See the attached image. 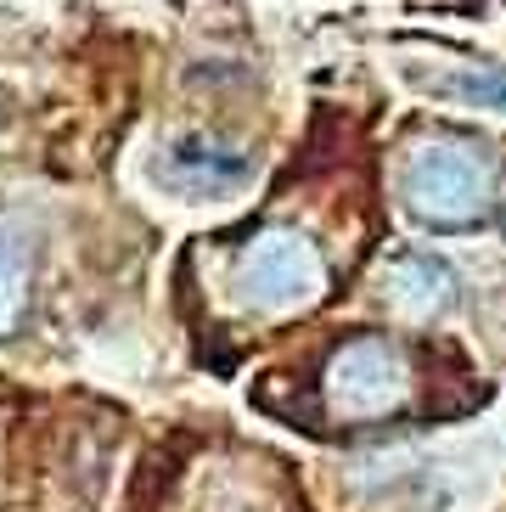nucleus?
Instances as JSON below:
<instances>
[{
  "label": "nucleus",
  "instance_id": "nucleus-6",
  "mask_svg": "<svg viewBox=\"0 0 506 512\" xmlns=\"http://www.w3.org/2000/svg\"><path fill=\"white\" fill-rule=\"evenodd\" d=\"M29 299V237L23 226L0 220V332H12Z\"/></svg>",
  "mask_w": 506,
  "mask_h": 512
},
{
  "label": "nucleus",
  "instance_id": "nucleus-2",
  "mask_svg": "<svg viewBox=\"0 0 506 512\" xmlns=\"http://www.w3.org/2000/svg\"><path fill=\"white\" fill-rule=\"evenodd\" d=\"M327 282V265L315 254V242L293 226H270L237 254V271H231V287H237V304L248 310H293V304L315 299Z\"/></svg>",
  "mask_w": 506,
  "mask_h": 512
},
{
  "label": "nucleus",
  "instance_id": "nucleus-5",
  "mask_svg": "<svg viewBox=\"0 0 506 512\" xmlns=\"http://www.w3.org/2000/svg\"><path fill=\"white\" fill-rule=\"evenodd\" d=\"M388 287H394V299L411 304V310H445L450 299H456V282H450V271L439 265L433 254H411L394 265V276H388Z\"/></svg>",
  "mask_w": 506,
  "mask_h": 512
},
{
  "label": "nucleus",
  "instance_id": "nucleus-3",
  "mask_svg": "<svg viewBox=\"0 0 506 512\" xmlns=\"http://www.w3.org/2000/svg\"><path fill=\"white\" fill-rule=\"evenodd\" d=\"M327 394L343 417H377L405 394V355L388 338H355L332 361Z\"/></svg>",
  "mask_w": 506,
  "mask_h": 512
},
{
  "label": "nucleus",
  "instance_id": "nucleus-1",
  "mask_svg": "<svg viewBox=\"0 0 506 512\" xmlns=\"http://www.w3.org/2000/svg\"><path fill=\"white\" fill-rule=\"evenodd\" d=\"M400 197H405V209H411V220H422L433 231L473 226L495 197L490 152L462 141V136L422 141L400 169Z\"/></svg>",
  "mask_w": 506,
  "mask_h": 512
},
{
  "label": "nucleus",
  "instance_id": "nucleus-7",
  "mask_svg": "<svg viewBox=\"0 0 506 512\" xmlns=\"http://www.w3.org/2000/svg\"><path fill=\"white\" fill-rule=\"evenodd\" d=\"M439 96H456L467 107H501L506 113V68H478V74H439L433 79Z\"/></svg>",
  "mask_w": 506,
  "mask_h": 512
},
{
  "label": "nucleus",
  "instance_id": "nucleus-4",
  "mask_svg": "<svg viewBox=\"0 0 506 512\" xmlns=\"http://www.w3.org/2000/svg\"><path fill=\"white\" fill-rule=\"evenodd\" d=\"M158 181L180 197H225L242 181H253V152L225 147L209 136H186L158 158Z\"/></svg>",
  "mask_w": 506,
  "mask_h": 512
}]
</instances>
